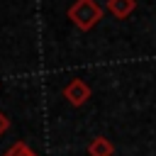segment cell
Here are the masks:
<instances>
[{"instance_id": "1", "label": "cell", "mask_w": 156, "mask_h": 156, "mask_svg": "<svg viewBox=\"0 0 156 156\" xmlns=\"http://www.w3.org/2000/svg\"><path fill=\"white\" fill-rule=\"evenodd\" d=\"M68 20L80 29V32H90L93 27H98V22L102 20V7L95 0H73V5L68 7Z\"/></svg>"}, {"instance_id": "2", "label": "cell", "mask_w": 156, "mask_h": 156, "mask_svg": "<svg viewBox=\"0 0 156 156\" xmlns=\"http://www.w3.org/2000/svg\"><path fill=\"white\" fill-rule=\"evenodd\" d=\"M90 95H93V90H90V85H88L83 78H73V80L63 88V98H66V102L73 105V107L85 105V102L90 100Z\"/></svg>"}, {"instance_id": "3", "label": "cell", "mask_w": 156, "mask_h": 156, "mask_svg": "<svg viewBox=\"0 0 156 156\" xmlns=\"http://www.w3.org/2000/svg\"><path fill=\"white\" fill-rule=\"evenodd\" d=\"M136 10V0H107V12L117 20H127Z\"/></svg>"}, {"instance_id": "4", "label": "cell", "mask_w": 156, "mask_h": 156, "mask_svg": "<svg viewBox=\"0 0 156 156\" xmlns=\"http://www.w3.org/2000/svg\"><path fill=\"white\" fill-rule=\"evenodd\" d=\"M88 156H115V144L107 136H95L88 144Z\"/></svg>"}, {"instance_id": "5", "label": "cell", "mask_w": 156, "mask_h": 156, "mask_svg": "<svg viewBox=\"0 0 156 156\" xmlns=\"http://www.w3.org/2000/svg\"><path fill=\"white\" fill-rule=\"evenodd\" d=\"M2 156H37V154L29 149V144H27V141H15V144H12Z\"/></svg>"}, {"instance_id": "6", "label": "cell", "mask_w": 156, "mask_h": 156, "mask_svg": "<svg viewBox=\"0 0 156 156\" xmlns=\"http://www.w3.org/2000/svg\"><path fill=\"white\" fill-rule=\"evenodd\" d=\"M7 129H10V117H7V115L0 110V136H2Z\"/></svg>"}]
</instances>
